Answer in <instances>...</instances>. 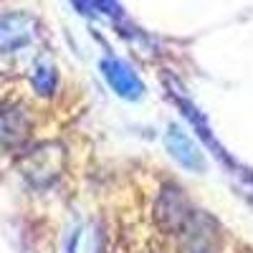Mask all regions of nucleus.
Segmentation results:
<instances>
[{
    "mask_svg": "<svg viewBox=\"0 0 253 253\" xmlns=\"http://www.w3.org/2000/svg\"><path fill=\"white\" fill-rule=\"evenodd\" d=\"M71 3H74L76 10L84 13V15H96V10H99L96 0H71Z\"/></svg>",
    "mask_w": 253,
    "mask_h": 253,
    "instance_id": "1a4fd4ad",
    "label": "nucleus"
},
{
    "mask_svg": "<svg viewBox=\"0 0 253 253\" xmlns=\"http://www.w3.org/2000/svg\"><path fill=\"white\" fill-rule=\"evenodd\" d=\"M31 84H33L36 94L51 96L56 91V86H58V74H56V69L51 66L48 61L41 58L36 66H33V71H31Z\"/></svg>",
    "mask_w": 253,
    "mask_h": 253,
    "instance_id": "6e6552de",
    "label": "nucleus"
},
{
    "mask_svg": "<svg viewBox=\"0 0 253 253\" xmlns=\"http://www.w3.org/2000/svg\"><path fill=\"white\" fill-rule=\"evenodd\" d=\"M180 233V251L182 253H215L218 251V228L208 213L193 210L182 223Z\"/></svg>",
    "mask_w": 253,
    "mask_h": 253,
    "instance_id": "f03ea898",
    "label": "nucleus"
},
{
    "mask_svg": "<svg viewBox=\"0 0 253 253\" xmlns=\"http://www.w3.org/2000/svg\"><path fill=\"white\" fill-rule=\"evenodd\" d=\"M31 132V114L26 107H5L0 109V147L13 150L23 144Z\"/></svg>",
    "mask_w": 253,
    "mask_h": 253,
    "instance_id": "0eeeda50",
    "label": "nucleus"
},
{
    "mask_svg": "<svg viewBox=\"0 0 253 253\" xmlns=\"http://www.w3.org/2000/svg\"><path fill=\"white\" fill-rule=\"evenodd\" d=\"M101 76L107 79L112 91L126 101H139L144 96V84H142L139 74L124 58H117V56L101 58Z\"/></svg>",
    "mask_w": 253,
    "mask_h": 253,
    "instance_id": "7ed1b4c3",
    "label": "nucleus"
},
{
    "mask_svg": "<svg viewBox=\"0 0 253 253\" xmlns=\"http://www.w3.org/2000/svg\"><path fill=\"white\" fill-rule=\"evenodd\" d=\"M190 213H193V210H190L187 198L175 185L165 187L157 198V203H155V220L160 223L162 230H170V233H177Z\"/></svg>",
    "mask_w": 253,
    "mask_h": 253,
    "instance_id": "20e7f679",
    "label": "nucleus"
},
{
    "mask_svg": "<svg viewBox=\"0 0 253 253\" xmlns=\"http://www.w3.org/2000/svg\"><path fill=\"white\" fill-rule=\"evenodd\" d=\"M63 167H66V152H63V147L58 142H46L26 155L20 170H23V177L28 180V185H33L38 190H46L63 175Z\"/></svg>",
    "mask_w": 253,
    "mask_h": 253,
    "instance_id": "f257e3e1",
    "label": "nucleus"
},
{
    "mask_svg": "<svg viewBox=\"0 0 253 253\" xmlns=\"http://www.w3.org/2000/svg\"><path fill=\"white\" fill-rule=\"evenodd\" d=\"M36 36V20L28 13L0 15V53H15L26 48Z\"/></svg>",
    "mask_w": 253,
    "mask_h": 253,
    "instance_id": "39448f33",
    "label": "nucleus"
},
{
    "mask_svg": "<svg viewBox=\"0 0 253 253\" xmlns=\"http://www.w3.org/2000/svg\"><path fill=\"white\" fill-rule=\"evenodd\" d=\"M165 147L185 170H190V172H203L205 170V157L200 152V147L193 142V137H187L177 124H170V129L165 134Z\"/></svg>",
    "mask_w": 253,
    "mask_h": 253,
    "instance_id": "423d86ee",
    "label": "nucleus"
}]
</instances>
